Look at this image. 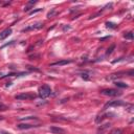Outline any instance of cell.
Returning <instances> with one entry per match:
<instances>
[{
  "label": "cell",
  "mask_w": 134,
  "mask_h": 134,
  "mask_svg": "<svg viewBox=\"0 0 134 134\" xmlns=\"http://www.w3.org/2000/svg\"><path fill=\"white\" fill-rule=\"evenodd\" d=\"M35 3H37V1H30V2L27 3V4H29V5H33V4H35ZM29 10H30V6H25V9H24L25 12H29Z\"/></svg>",
  "instance_id": "7c38bea8"
},
{
  "label": "cell",
  "mask_w": 134,
  "mask_h": 134,
  "mask_svg": "<svg viewBox=\"0 0 134 134\" xmlns=\"http://www.w3.org/2000/svg\"><path fill=\"white\" fill-rule=\"evenodd\" d=\"M51 93V88L48 85H43L39 88V96L41 98H46L50 96Z\"/></svg>",
  "instance_id": "6da1fadb"
},
{
  "label": "cell",
  "mask_w": 134,
  "mask_h": 134,
  "mask_svg": "<svg viewBox=\"0 0 134 134\" xmlns=\"http://www.w3.org/2000/svg\"><path fill=\"white\" fill-rule=\"evenodd\" d=\"M124 37H125L126 39H130V40H132V39H133V33H132V31L126 33V34L124 35Z\"/></svg>",
  "instance_id": "8fae6325"
},
{
  "label": "cell",
  "mask_w": 134,
  "mask_h": 134,
  "mask_svg": "<svg viewBox=\"0 0 134 134\" xmlns=\"http://www.w3.org/2000/svg\"><path fill=\"white\" fill-rule=\"evenodd\" d=\"M97 134H100V133H97Z\"/></svg>",
  "instance_id": "ffe728a7"
},
{
  "label": "cell",
  "mask_w": 134,
  "mask_h": 134,
  "mask_svg": "<svg viewBox=\"0 0 134 134\" xmlns=\"http://www.w3.org/2000/svg\"><path fill=\"white\" fill-rule=\"evenodd\" d=\"M106 25H107L108 29H109V27H110V29H116V25L114 23H112V22H107V23H106Z\"/></svg>",
  "instance_id": "5bb4252c"
},
{
  "label": "cell",
  "mask_w": 134,
  "mask_h": 134,
  "mask_svg": "<svg viewBox=\"0 0 134 134\" xmlns=\"http://www.w3.org/2000/svg\"><path fill=\"white\" fill-rule=\"evenodd\" d=\"M8 108L5 105H3V104H0V110H5V109Z\"/></svg>",
  "instance_id": "ac0fdd59"
},
{
  "label": "cell",
  "mask_w": 134,
  "mask_h": 134,
  "mask_svg": "<svg viewBox=\"0 0 134 134\" xmlns=\"http://www.w3.org/2000/svg\"><path fill=\"white\" fill-rule=\"evenodd\" d=\"M115 86L118 87V88H128V85L126 83H123V82H115Z\"/></svg>",
  "instance_id": "30bf717a"
},
{
  "label": "cell",
  "mask_w": 134,
  "mask_h": 134,
  "mask_svg": "<svg viewBox=\"0 0 134 134\" xmlns=\"http://www.w3.org/2000/svg\"><path fill=\"white\" fill-rule=\"evenodd\" d=\"M127 105L125 102H123L121 100H117V101H112V102H109L105 105V109L108 108V107H114V106H125Z\"/></svg>",
  "instance_id": "277c9868"
},
{
  "label": "cell",
  "mask_w": 134,
  "mask_h": 134,
  "mask_svg": "<svg viewBox=\"0 0 134 134\" xmlns=\"http://www.w3.org/2000/svg\"><path fill=\"white\" fill-rule=\"evenodd\" d=\"M49 130H50L52 133H55V134H65V130L62 129V128H60V127L52 126V127L49 128Z\"/></svg>",
  "instance_id": "5b68a950"
},
{
  "label": "cell",
  "mask_w": 134,
  "mask_h": 134,
  "mask_svg": "<svg viewBox=\"0 0 134 134\" xmlns=\"http://www.w3.org/2000/svg\"><path fill=\"white\" fill-rule=\"evenodd\" d=\"M82 77H83V79H85V80H89L90 79V77L89 76H88V73H82Z\"/></svg>",
  "instance_id": "e0dca14e"
},
{
  "label": "cell",
  "mask_w": 134,
  "mask_h": 134,
  "mask_svg": "<svg viewBox=\"0 0 134 134\" xmlns=\"http://www.w3.org/2000/svg\"><path fill=\"white\" fill-rule=\"evenodd\" d=\"M39 10H41L40 9H38V10H31V12L29 13L30 14V15H31V14H34V13H37V12H39Z\"/></svg>",
  "instance_id": "d6986e66"
},
{
  "label": "cell",
  "mask_w": 134,
  "mask_h": 134,
  "mask_svg": "<svg viewBox=\"0 0 134 134\" xmlns=\"http://www.w3.org/2000/svg\"><path fill=\"white\" fill-rule=\"evenodd\" d=\"M122 132H123L122 130H119V129H118V130H113V131H111L110 134H121Z\"/></svg>",
  "instance_id": "2e32d148"
},
{
  "label": "cell",
  "mask_w": 134,
  "mask_h": 134,
  "mask_svg": "<svg viewBox=\"0 0 134 134\" xmlns=\"http://www.w3.org/2000/svg\"><path fill=\"white\" fill-rule=\"evenodd\" d=\"M72 62H73V60H62V61L51 63L50 66H62V65H66V64H69V63H72Z\"/></svg>",
  "instance_id": "8992f818"
},
{
  "label": "cell",
  "mask_w": 134,
  "mask_h": 134,
  "mask_svg": "<svg viewBox=\"0 0 134 134\" xmlns=\"http://www.w3.org/2000/svg\"><path fill=\"white\" fill-rule=\"evenodd\" d=\"M18 129H31V128H36V127H39V126H36V125H29V124H19L17 125Z\"/></svg>",
  "instance_id": "ba28073f"
},
{
  "label": "cell",
  "mask_w": 134,
  "mask_h": 134,
  "mask_svg": "<svg viewBox=\"0 0 134 134\" xmlns=\"http://www.w3.org/2000/svg\"><path fill=\"white\" fill-rule=\"evenodd\" d=\"M114 48H115V45H114V44H113V45H111V47H110V48H108V50H107V52H106V55H111Z\"/></svg>",
  "instance_id": "4fadbf2b"
},
{
  "label": "cell",
  "mask_w": 134,
  "mask_h": 134,
  "mask_svg": "<svg viewBox=\"0 0 134 134\" xmlns=\"http://www.w3.org/2000/svg\"><path fill=\"white\" fill-rule=\"evenodd\" d=\"M12 34V29H6L5 30H3V31H1L0 33V40H4L5 38H8L10 35Z\"/></svg>",
  "instance_id": "52a82bcc"
},
{
  "label": "cell",
  "mask_w": 134,
  "mask_h": 134,
  "mask_svg": "<svg viewBox=\"0 0 134 134\" xmlns=\"http://www.w3.org/2000/svg\"><path fill=\"white\" fill-rule=\"evenodd\" d=\"M36 97V94L34 93H30V92H24V93H21L16 96L15 98L16 100H31V98H35Z\"/></svg>",
  "instance_id": "3957f363"
},
{
  "label": "cell",
  "mask_w": 134,
  "mask_h": 134,
  "mask_svg": "<svg viewBox=\"0 0 134 134\" xmlns=\"http://www.w3.org/2000/svg\"><path fill=\"white\" fill-rule=\"evenodd\" d=\"M55 14H56V10H55V9H52V10H51V12H49V13L47 14V17H48V18H51V17L54 16Z\"/></svg>",
  "instance_id": "9a60e30c"
},
{
  "label": "cell",
  "mask_w": 134,
  "mask_h": 134,
  "mask_svg": "<svg viewBox=\"0 0 134 134\" xmlns=\"http://www.w3.org/2000/svg\"><path fill=\"white\" fill-rule=\"evenodd\" d=\"M43 27V24L42 23H38V24H35V25H31V26H29L26 29H24L23 31H27V30H30V29H41Z\"/></svg>",
  "instance_id": "9c48e42d"
},
{
  "label": "cell",
  "mask_w": 134,
  "mask_h": 134,
  "mask_svg": "<svg viewBox=\"0 0 134 134\" xmlns=\"http://www.w3.org/2000/svg\"><path fill=\"white\" fill-rule=\"evenodd\" d=\"M102 94L104 96H121V92L116 89H104L101 91Z\"/></svg>",
  "instance_id": "7a4b0ae2"
}]
</instances>
